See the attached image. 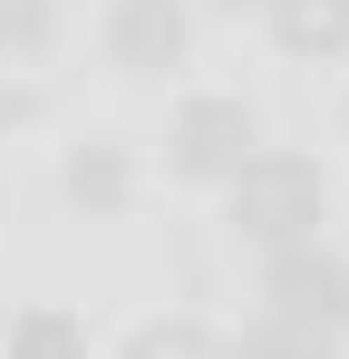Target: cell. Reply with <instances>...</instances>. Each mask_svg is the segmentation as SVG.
Listing matches in <instances>:
<instances>
[{
  "label": "cell",
  "instance_id": "8",
  "mask_svg": "<svg viewBox=\"0 0 349 359\" xmlns=\"http://www.w3.org/2000/svg\"><path fill=\"white\" fill-rule=\"evenodd\" d=\"M320 350H330V340H310V330H282V320H272V330H252L233 359H320Z\"/></svg>",
  "mask_w": 349,
  "mask_h": 359
},
{
  "label": "cell",
  "instance_id": "10",
  "mask_svg": "<svg viewBox=\"0 0 349 359\" xmlns=\"http://www.w3.org/2000/svg\"><path fill=\"white\" fill-rule=\"evenodd\" d=\"M68 184H78V194H97V204H116V194H126V165H116V156H88Z\"/></svg>",
  "mask_w": 349,
  "mask_h": 359
},
{
  "label": "cell",
  "instance_id": "11",
  "mask_svg": "<svg viewBox=\"0 0 349 359\" xmlns=\"http://www.w3.org/2000/svg\"><path fill=\"white\" fill-rule=\"evenodd\" d=\"M10 117H20V88H0V126H10Z\"/></svg>",
  "mask_w": 349,
  "mask_h": 359
},
{
  "label": "cell",
  "instance_id": "4",
  "mask_svg": "<svg viewBox=\"0 0 349 359\" xmlns=\"http://www.w3.org/2000/svg\"><path fill=\"white\" fill-rule=\"evenodd\" d=\"M174 49H184L174 0H126V10H116V59H126V68H165Z\"/></svg>",
  "mask_w": 349,
  "mask_h": 359
},
{
  "label": "cell",
  "instance_id": "3",
  "mask_svg": "<svg viewBox=\"0 0 349 359\" xmlns=\"http://www.w3.org/2000/svg\"><path fill=\"white\" fill-rule=\"evenodd\" d=\"M242 156H252V117L233 97H194L174 117V165L184 175H242Z\"/></svg>",
  "mask_w": 349,
  "mask_h": 359
},
{
  "label": "cell",
  "instance_id": "5",
  "mask_svg": "<svg viewBox=\"0 0 349 359\" xmlns=\"http://www.w3.org/2000/svg\"><path fill=\"white\" fill-rule=\"evenodd\" d=\"M282 49H340L349 39V0H272Z\"/></svg>",
  "mask_w": 349,
  "mask_h": 359
},
{
  "label": "cell",
  "instance_id": "9",
  "mask_svg": "<svg viewBox=\"0 0 349 359\" xmlns=\"http://www.w3.org/2000/svg\"><path fill=\"white\" fill-rule=\"evenodd\" d=\"M0 39L39 49V39H49V0H0Z\"/></svg>",
  "mask_w": 349,
  "mask_h": 359
},
{
  "label": "cell",
  "instance_id": "1",
  "mask_svg": "<svg viewBox=\"0 0 349 359\" xmlns=\"http://www.w3.org/2000/svg\"><path fill=\"white\" fill-rule=\"evenodd\" d=\"M233 214H242L252 243H291L301 224H320V175H310L301 156H242Z\"/></svg>",
  "mask_w": 349,
  "mask_h": 359
},
{
  "label": "cell",
  "instance_id": "6",
  "mask_svg": "<svg viewBox=\"0 0 349 359\" xmlns=\"http://www.w3.org/2000/svg\"><path fill=\"white\" fill-rule=\"evenodd\" d=\"M10 359H78V320L68 311H29L10 330Z\"/></svg>",
  "mask_w": 349,
  "mask_h": 359
},
{
  "label": "cell",
  "instance_id": "2",
  "mask_svg": "<svg viewBox=\"0 0 349 359\" xmlns=\"http://www.w3.org/2000/svg\"><path fill=\"white\" fill-rule=\"evenodd\" d=\"M272 320L282 330H310V340L349 330V272L320 262V252H291L282 272H272Z\"/></svg>",
  "mask_w": 349,
  "mask_h": 359
},
{
  "label": "cell",
  "instance_id": "7",
  "mask_svg": "<svg viewBox=\"0 0 349 359\" xmlns=\"http://www.w3.org/2000/svg\"><path fill=\"white\" fill-rule=\"evenodd\" d=\"M136 359H224V350H214L194 320H165V330H146V340H136Z\"/></svg>",
  "mask_w": 349,
  "mask_h": 359
}]
</instances>
